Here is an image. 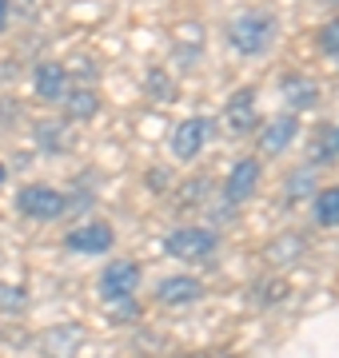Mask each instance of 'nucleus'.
<instances>
[{"label": "nucleus", "mask_w": 339, "mask_h": 358, "mask_svg": "<svg viewBox=\"0 0 339 358\" xmlns=\"http://www.w3.org/2000/svg\"><path fill=\"white\" fill-rule=\"evenodd\" d=\"M64 247L72 255H108L112 247H116V231L112 223L104 219H88V223H80L64 235Z\"/></svg>", "instance_id": "nucleus-6"}, {"label": "nucleus", "mask_w": 339, "mask_h": 358, "mask_svg": "<svg viewBox=\"0 0 339 358\" xmlns=\"http://www.w3.org/2000/svg\"><path fill=\"white\" fill-rule=\"evenodd\" d=\"M275 16L263 13V8H251V13H240L228 24V44H232L235 56H248V60H260L268 56L275 44Z\"/></svg>", "instance_id": "nucleus-1"}, {"label": "nucleus", "mask_w": 339, "mask_h": 358, "mask_svg": "<svg viewBox=\"0 0 339 358\" xmlns=\"http://www.w3.org/2000/svg\"><path fill=\"white\" fill-rule=\"evenodd\" d=\"M260 179H263V164L256 159V155H244V159H235L232 171H228V179H223V203L232 207H244L251 199V195L260 192Z\"/></svg>", "instance_id": "nucleus-4"}, {"label": "nucleus", "mask_w": 339, "mask_h": 358, "mask_svg": "<svg viewBox=\"0 0 339 358\" xmlns=\"http://www.w3.org/2000/svg\"><path fill=\"white\" fill-rule=\"evenodd\" d=\"M307 207H312V223H315V227L335 231L339 227V183L319 187V192L307 199Z\"/></svg>", "instance_id": "nucleus-15"}, {"label": "nucleus", "mask_w": 339, "mask_h": 358, "mask_svg": "<svg viewBox=\"0 0 339 358\" xmlns=\"http://www.w3.org/2000/svg\"><path fill=\"white\" fill-rule=\"evenodd\" d=\"M315 195V167H300V171H291L287 176V187H284V199L287 203H300V199H312Z\"/></svg>", "instance_id": "nucleus-18"}, {"label": "nucleus", "mask_w": 339, "mask_h": 358, "mask_svg": "<svg viewBox=\"0 0 339 358\" xmlns=\"http://www.w3.org/2000/svg\"><path fill=\"white\" fill-rule=\"evenodd\" d=\"M140 279H144V271H140L136 259H116V263H108V267L100 271L96 291H100L104 303H116V299H132L136 287H140Z\"/></svg>", "instance_id": "nucleus-5"}, {"label": "nucleus", "mask_w": 339, "mask_h": 358, "mask_svg": "<svg viewBox=\"0 0 339 358\" xmlns=\"http://www.w3.org/2000/svg\"><path fill=\"white\" fill-rule=\"evenodd\" d=\"M20 4H32V0H20Z\"/></svg>", "instance_id": "nucleus-29"}, {"label": "nucleus", "mask_w": 339, "mask_h": 358, "mask_svg": "<svg viewBox=\"0 0 339 358\" xmlns=\"http://www.w3.org/2000/svg\"><path fill=\"white\" fill-rule=\"evenodd\" d=\"M8 28V0H0V32Z\"/></svg>", "instance_id": "nucleus-26"}, {"label": "nucleus", "mask_w": 339, "mask_h": 358, "mask_svg": "<svg viewBox=\"0 0 339 358\" xmlns=\"http://www.w3.org/2000/svg\"><path fill=\"white\" fill-rule=\"evenodd\" d=\"M80 346H84V331L76 322H64V327H53V331L40 334V355L44 358H76Z\"/></svg>", "instance_id": "nucleus-13"}, {"label": "nucleus", "mask_w": 339, "mask_h": 358, "mask_svg": "<svg viewBox=\"0 0 339 358\" xmlns=\"http://www.w3.org/2000/svg\"><path fill=\"white\" fill-rule=\"evenodd\" d=\"M28 310V291L16 282H0V315H25Z\"/></svg>", "instance_id": "nucleus-20"}, {"label": "nucleus", "mask_w": 339, "mask_h": 358, "mask_svg": "<svg viewBox=\"0 0 339 358\" xmlns=\"http://www.w3.org/2000/svg\"><path fill=\"white\" fill-rule=\"evenodd\" d=\"M16 211L32 223H53V219L68 215V195L48 187V183H28L16 192Z\"/></svg>", "instance_id": "nucleus-3"}, {"label": "nucleus", "mask_w": 339, "mask_h": 358, "mask_svg": "<svg viewBox=\"0 0 339 358\" xmlns=\"http://www.w3.org/2000/svg\"><path fill=\"white\" fill-rule=\"evenodd\" d=\"M204 299V282L196 275H168L156 282V303L168 310H188Z\"/></svg>", "instance_id": "nucleus-8"}, {"label": "nucleus", "mask_w": 339, "mask_h": 358, "mask_svg": "<svg viewBox=\"0 0 339 358\" xmlns=\"http://www.w3.org/2000/svg\"><path fill=\"white\" fill-rule=\"evenodd\" d=\"M296 136H300V115L296 112H279L260 128V152L263 155H284L287 148L296 143Z\"/></svg>", "instance_id": "nucleus-11"}, {"label": "nucleus", "mask_w": 339, "mask_h": 358, "mask_svg": "<svg viewBox=\"0 0 339 358\" xmlns=\"http://www.w3.org/2000/svg\"><path fill=\"white\" fill-rule=\"evenodd\" d=\"M204 143H208V120H204V115H188V120H180V124L172 128V136H168L172 159H180V164L200 159Z\"/></svg>", "instance_id": "nucleus-7"}, {"label": "nucleus", "mask_w": 339, "mask_h": 358, "mask_svg": "<svg viewBox=\"0 0 339 358\" xmlns=\"http://www.w3.org/2000/svg\"><path fill=\"white\" fill-rule=\"evenodd\" d=\"M164 251L172 259H180V263H208L216 251H220V231L212 227H196V223H188V227H176L168 231V239H164Z\"/></svg>", "instance_id": "nucleus-2"}, {"label": "nucleus", "mask_w": 339, "mask_h": 358, "mask_svg": "<svg viewBox=\"0 0 339 358\" xmlns=\"http://www.w3.org/2000/svg\"><path fill=\"white\" fill-rule=\"evenodd\" d=\"M60 108H64V120L84 124V120H92V115L100 112V96H96V88H92V84H72V88H68V96L60 100Z\"/></svg>", "instance_id": "nucleus-14"}, {"label": "nucleus", "mask_w": 339, "mask_h": 358, "mask_svg": "<svg viewBox=\"0 0 339 358\" xmlns=\"http://www.w3.org/2000/svg\"><path fill=\"white\" fill-rule=\"evenodd\" d=\"M279 96H284L287 112H312L319 103V80L303 76V72H287V76H279Z\"/></svg>", "instance_id": "nucleus-12"}, {"label": "nucleus", "mask_w": 339, "mask_h": 358, "mask_svg": "<svg viewBox=\"0 0 339 358\" xmlns=\"http://www.w3.org/2000/svg\"><path fill=\"white\" fill-rule=\"evenodd\" d=\"M204 192H208V179H196L192 187H184V192H180V199H184V203H196Z\"/></svg>", "instance_id": "nucleus-24"}, {"label": "nucleus", "mask_w": 339, "mask_h": 358, "mask_svg": "<svg viewBox=\"0 0 339 358\" xmlns=\"http://www.w3.org/2000/svg\"><path fill=\"white\" fill-rule=\"evenodd\" d=\"M176 60H180V64H188V68H196V64H200L196 48H176Z\"/></svg>", "instance_id": "nucleus-25"}, {"label": "nucleus", "mask_w": 339, "mask_h": 358, "mask_svg": "<svg viewBox=\"0 0 339 358\" xmlns=\"http://www.w3.org/2000/svg\"><path fill=\"white\" fill-rule=\"evenodd\" d=\"M315 44H319V52H324V56L339 60V16H335V20H327V24H319Z\"/></svg>", "instance_id": "nucleus-21"}, {"label": "nucleus", "mask_w": 339, "mask_h": 358, "mask_svg": "<svg viewBox=\"0 0 339 358\" xmlns=\"http://www.w3.org/2000/svg\"><path fill=\"white\" fill-rule=\"evenodd\" d=\"M144 92L152 96L156 103H172L176 100V84L164 68H148V76H144Z\"/></svg>", "instance_id": "nucleus-19"}, {"label": "nucleus", "mask_w": 339, "mask_h": 358, "mask_svg": "<svg viewBox=\"0 0 339 358\" xmlns=\"http://www.w3.org/2000/svg\"><path fill=\"white\" fill-rule=\"evenodd\" d=\"M144 183H148V192H168V187H172L168 167H148V176H144Z\"/></svg>", "instance_id": "nucleus-23"}, {"label": "nucleus", "mask_w": 339, "mask_h": 358, "mask_svg": "<svg viewBox=\"0 0 339 358\" xmlns=\"http://www.w3.org/2000/svg\"><path fill=\"white\" fill-rule=\"evenodd\" d=\"M36 143L44 148V152H68V143H72V136H68V128L60 124V120H44V124H36Z\"/></svg>", "instance_id": "nucleus-16"}, {"label": "nucleus", "mask_w": 339, "mask_h": 358, "mask_svg": "<svg viewBox=\"0 0 339 358\" xmlns=\"http://www.w3.org/2000/svg\"><path fill=\"white\" fill-rule=\"evenodd\" d=\"M300 255H303V235H279L268 247V263L272 267H287V263H296Z\"/></svg>", "instance_id": "nucleus-17"}, {"label": "nucleus", "mask_w": 339, "mask_h": 358, "mask_svg": "<svg viewBox=\"0 0 339 358\" xmlns=\"http://www.w3.org/2000/svg\"><path fill=\"white\" fill-rule=\"evenodd\" d=\"M4 179H8V167H4V164H0V183H4Z\"/></svg>", "instance_id": "nucleus-28"}, {"label": "nucleus", "mask_w": 339, "mask_h": 358, "mask_svg": "<svg viewBox=\"0 0 339 358\" xmlns=\"http://www.w3.org/2000/svg\"><path fill=\"white\" fill-rule=\"evenodd\" d=\"M108 315L116 322H136L140 319V303H136V294L132 299H116V303H108Z\"/></svg>", "instance_id": "nucleus-22"}, {"label": "nucleus", "mask_w": 339, "mask_h": 358, "mask_svg": "<svg viewBox=\"0 0 339 358\" xmlns=\"http://www.w3.org/2000/svg\"><path fill=\"white\" fill-rule=\"evenodd\" d=\"M256 103H260L256 88H240V92L228 96V103H223V124H228L232 136H251V131L260 128V112H256Z\"/></svg>", "instance_id": "nucleus-9"}, {"label": "nucleus", "mask_w": 339, "mask_h": 358, "mask_svg": "<svg viewBox=\"0 0 339 358\" xmlns=\"http://www.w3.org/2000/svg\"><path fill=\"white\" fill-rule=\"evenodd\" d=\"M331 143H335V155H339V128H331Z\"/></svg>", "instance_id": "nucleus-27"}, {"label": "nucleus", "mask_w": 339, "mask_h": 358, "mask_svg": "<svg viewBox=\"0 0 339 358\" xmlns=\"http://www.w3.org/2000/svg\"><path fill=\"white\" fill-rule=\"evenodd\" d=\"M68 88H72V72H68L60 60H44V64H36V72H32V92H36V100L60 103L68 96Z\"/></svg>", "instance_id": "nucleus-10"}]
</instances>
